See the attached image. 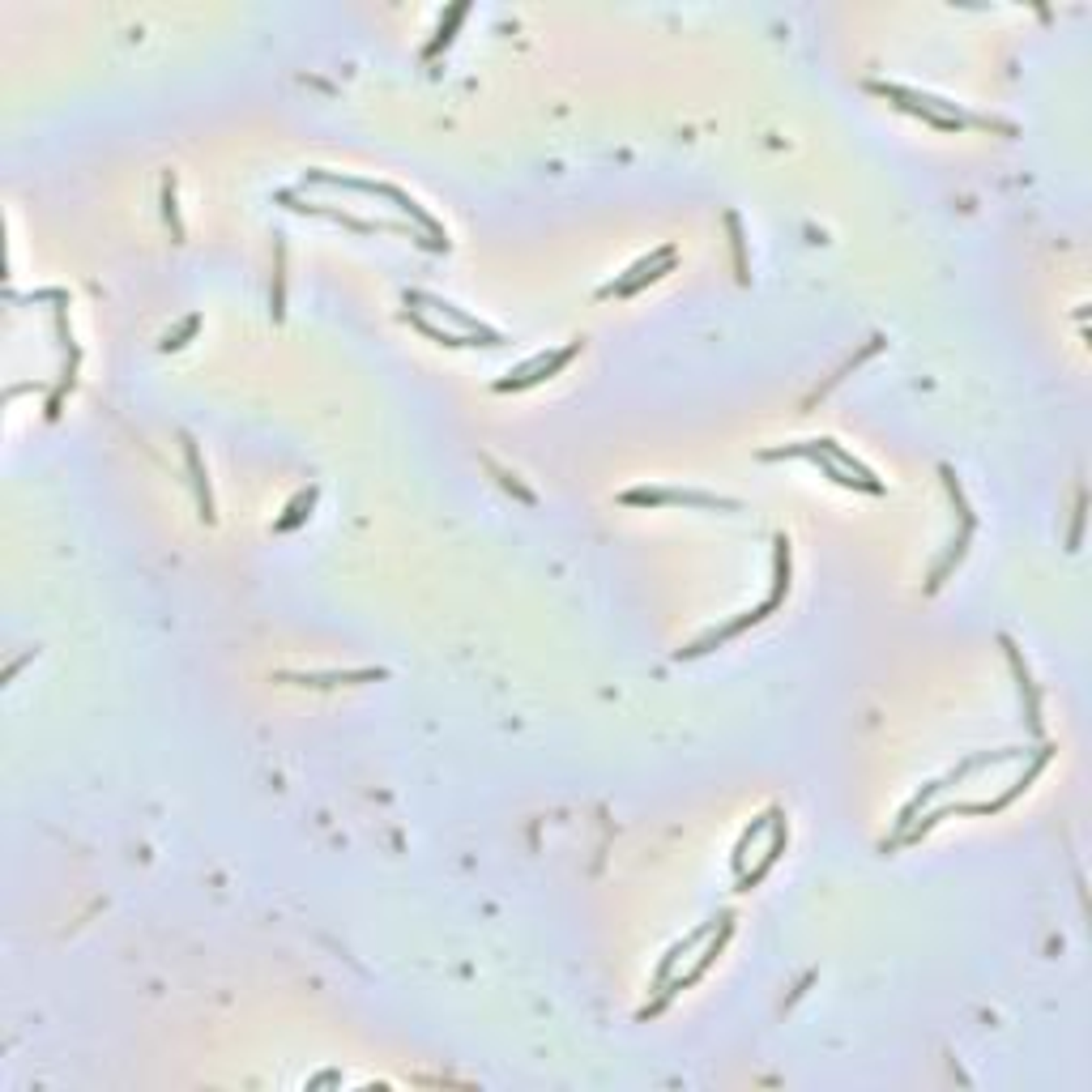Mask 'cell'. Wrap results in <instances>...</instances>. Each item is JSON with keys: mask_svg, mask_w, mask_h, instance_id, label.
I'll list each match as a JSON object with an SVG mask.
<instances>
[{"mask_svg": "<svg viewBox=\"0 0 1092 1092\" xmlns=\"http://www.w3.org/2000/svg\"><path fill=\"white\" fill-rule=\"evenodd\" d=\"M312 499H316V491H303V496L286 508V517L278 521V530H291V525H299V521H303V508H312Z\"/></svg>", "mask_w": 1092, "mask_h": 1092, "instance_id": "7", "label": "cell"}, {"mask_svg": "<svg viewBox=\"0 0 1092 1092\" xmlns=\"http://www.w3.org/2000/svg\"><path fill=\"white\" fill-rule=\"evenodd\" d=\"M670 261H674V252H670V248H662V252H658L653 261H640V265L631 269L636 278H628V282H610V286H606L602 295H615V291H619V295H631V291H640L645 282H658L666 269H670Z\"/></svg>", "mask_w": 1092, "mask_h": 1092, "instance_id": "2", "label": "cell"}, {"mask_svg": "<svg viewBox=\"0 0 1092 1092\" xmlns=\"http://www.w3.org/2000/svg\"><path fill=\"white\" fill-rule=\"evenodd\" d=\"M786 589H790V542L781 538V542H777V585H772V597H768V602H781Z\"/></svg>", "mask_w": 1092, "mask_h": 1092, "instance_id": "5", "label": "cell"}, {"mask_svg": "<svg viewBox=\"0 0 1092 1092\" xmlns=\"http://www.w3.org/2000/svg\"><path fill=\"white\" fill-rule=\"evenodd\" d=\"M628 504H700V508H734L729 499L713 496H687V491H628Z\"/></svg>", "mask_w": 1092, "mask_h": 1092, "instance_id": "3", "label": "cell"}, {"mask_svg": "<svg viewBox=\"0 0 1092 1092\" xmlns=\"http://www.w3.org/2000/svg\"><path fill=\"white\" fill-rule=\"evenodd\" d=\"M576 350H581V342H572L567 350H560V355H551V359H546V355H538V359L521 367V371H517L512 380H499V389L508 393V389H525V384H538V380H546V376H555L560 367H567V363H572V359H576Z\"/></svg>", "mask_w": 1092, "mask_h": 1092, "instance_id": "1", "label": "cell"}, {"mask_svg": "<svg viewBox=\"0 0 1092 1092\" xmlns=\"http://www.w3.org/2000/svg\"><path fill=\"white\" fill-rule=\"evenodd\" d=\"M465 13H469V9H465V4H453V9H448V22H440V26H435V39H431V43H427V56H435V52H440V47H444V43H448V39H453V26H457V22H461Z\"/></svg>", "mask_w": 1092, "mask_h": 1092, "instance_id": "6", "label": "cell"}, {"mask_svg": "<svg viewBox=\"0 0 1092 1092\" xmlns=\"http://www.w3.org/2000/svg\"><path fill=\"white\" fill-rule=\"evenodd\" d=\"M786 836H790V832H786V824H772V841H768V849H764V854H760V866H756V870H747V875H743V888H751V884H756V879H764V870H768V866H772V862L781 858V845H786Z\"/></svg>", "mask_w": 1092, "mask_h": 1092, "instance_id": "4", "label": "cell"}]
</instances>
